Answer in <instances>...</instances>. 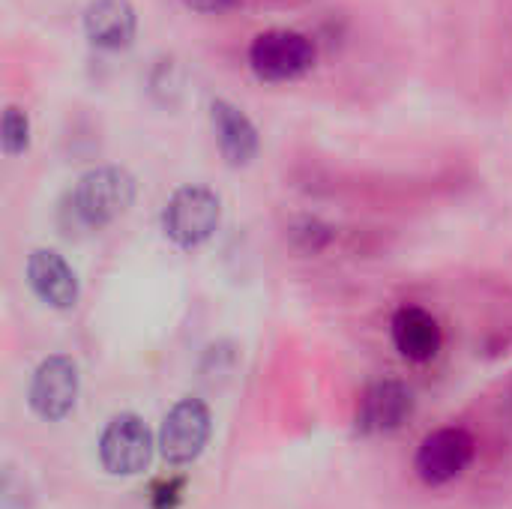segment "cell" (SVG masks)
Here are the masks:
<instances>
[{
	"instance_id": "cell-1",
	"label": "cell",
	"mask_w": 512,
	"mask_h": 509,
	"mask_svg": "<svg viewBox=\"0 0 512 509\" xmlns=\"http://www.w3.org/2000/svg\"><path fill=\"white\" fill-rule=\"evenodd\" d=\"M135 177L120 165H99L78 177L66 198V213L75 228L99 231L117 222L135 204Z\"/></svg>"
},
{
	"instance_id": "cell-2",
	"label": "cell",
	"mask_w": 512,
	"mask_h": 509,
	"mask_svg": "<svg viewBox=\"0 0 512 509\" xmlns=\"http://www.w3.org/2000/svg\"><path fill=\"white\" fill-rule=\"evenodd\" d=\"M222 222V201L210 186H180L162 207V234L177 249L204 246Z\"/></svg>"
},
{
	"instance_id": "cell-3",
	"label": "cell",
	"mask_w": 512,
	"mask_h": 509,
	"mask_svg": "<svg viewBox=\"0 0 512 509\" xmlns=\"http://www.w3.org/2000/svg\"><path fill=\"white\" fill-rule=\"evenodd\" d=\"M315 42L297 30H267L249 48V66L261 81H294L315 63Z\"/></svg>"
},
{
	"instance_id": "cell-4",
	"label": "cell",
	"mask_w": 512,
	"mask_h": 509,
	"mask_svg": "<svg viewBox=\"0 0 512 509\" xmlns=\"http://www.w3.org/2000/svg\"><path fill=\"white\" fill-rule=\"evenodd\" d=\"M213 417L201 399H180L162 420L159 450L171 465L195 462L210 441Z\"/></svg>"
},
{
	"instance_id": "cell-5",
	"label": "cell",
	"mask_w": 512,
	"mask_h": 509,
	"mask_svg": "<svg viewBox=\"0 0 512 509\" xmlns=\"http://www.w3.org/2000/svg\"><path fill=\"white\" fill-rule=\"evenodd\" d=\"M99 459L108 474L135 477L153 459V435L135 414L114 417L99 438Z\"/></svg>"
},
{
	"instance_id": "cell-6",
	"label": "cell",
	"mask_w": 512,
	"mask_h": 509,
	"mask_svg": "<svg viewBox=\"0 0 512 509\" xmlns=\"http://www.w3.org/2000/svg\"><path fill=\"white\" fill-rule=\"evenodd\" d=\"M474 462V438L459 426H444L423 438L417 450V474L429 486H447Z\"/></svg>"
},
{
	"instance_id": "cell-7",
	"label": "cell",
	"mask_w": 512,
	"mask_h": 509,
	"mask_svg": "<svg viewBox=\"0 0 512 509\" xmlns=\"http://www.w3.org/2000/svg\"><path fill=\"white\" fill-rule=\"evenodd\" d=\"M78 402V366L66 354L45 357L30 381V408L54 423L63 420Z\"/></svg>"
},
{
	"instance_id": "cell-8",
	"label": "cell",
	"mask_w": 512,
	"mask_h": 509,
	"mask_svg": "<svg viewBox=\"0 0 512 509\" xmlns=\"http://www.w3.org/2000/svg\"><path fill=\"white\" fill-rule=\"evenodd\" d=\"M414 414V393L402 381L372 384L357 408V429L363 435H387L408 423Z\"/></svg>"
},
{
	"instance_id": "cell-9",
	"label": "cell",
	"mask_w": 512,
	"mask_h": 509,
	"mask_svg": "<svg viewBox=\"0 0 512 509\" xmlns=\"http://www.w3.org/2000/svg\"><path fill=\"white\" fill-rule=\"evenodd\" d=\"M27 282L33 294L51 309H72L78 303L81 285L69 261L54 249H33L27 258Z\"/></svg>"
},
{
	"instance_id": "cell-10",
	"label": "cell",
	"mask_w": 512,
	"mask_h": 509,
	"mask_svg": "<svg viewBox=\"0 0 512 509\" xmlns=\"http://www.w3.org/2000/svg\"><path fill=\"white\" fill-rule=\"evenodd\" d=\"M210 126H213L219 153H222V159L231 168H246L258 156V147H261L258 129L234 102L213 99V105H210Z\"/></svg>"
},
{
	"instance_id": "cell-11",
	"label": "cell",
	"mask_w": 512,
	"mask_h": 509,
	"mask_svg": "<svg viewBox=\"0 0 512 509\" xmlns=\"http://www.w3.org/2000/svg\"><path fill=\"white\" fill-rule=\"evenodd\" d=\"M393 342L405 360L426 363V360L438 357V351L444 345V333H441L438 318L429 309L402 306L393 315Z\"/></svg>"
},
{
	"instance_id": "cell-12",
	"label": "cell",
	"mask_w": 512,
	"mask_h": 509,
	"mask_svg": "<svg viewBox=\"0 0 512 509\" xmlns=\"http://www.w3.org/2000/svg\"><path fill=\"white\" fill-rule=\"evenodd\" d=\"M84 33L96 48L120 51L135 39V9L129 0H93L84 9Z\"/></svg>"
},
{
	"instance_id": "cell-13",
	"label": "cell",
	"mask_w": 512,
	"mask_h": 509,
	"mask_svg": "<svg viewBox=\"0 0 512 509\" xmlns=\"http://www.w3.org/2000/svg\"><path fill=\"white\" fill-rule=\"evenodd\" d=\"M0 144L6 156H21L30 147V120L21 108L9 105L3 111V126H0Z\"/></svg>"
},
{
	"instance_id": "cell-14",
	"label": "cell",
	"mask_w": 512,
	"mask_h": 509,
	"mask_svg": "<svg viewBox=\"0 0 512 509\" xmlns=\"http://www.w3.org/2000/svg\"><path fill=\"white\" fill-rule=\"evenodd\" d=\"M291 240L303 249V252H321L330 240H333V228L318 222V219H303L291 228Z\"/></svg>"
},
{
	"instance_id": "cell-15",
	"label": "cell",
	"mask_w": 512,
	"mask_h": 509,
	"mask_svg": "<svg viewBox=\"0 0 512 509\" xmlns=\"http://www.w3.org/2000/svg\"><path fill=\"white\" fill-rule=\"evenodd\" d=\"M183 480L171 477V480H159L150 492V507L153 509H177V504L183 501Z\"/></svg>"
},
{
	"instance_id": "cell-16",
	"label": "cell",
	"mask_w": 512,
	"mask_h": 509,
	"mask_svg": "<svg viewBox=\"0 0 512 509\" xmlns=\"http://www.w3.org/2000/svg\"><path fill=\"white\" fill-rule=\"evenodd\" d=\"M183 3L195 12H204V15H219V12H228L237 6V0H183Z\"/></svg>"
}]
</instances>
